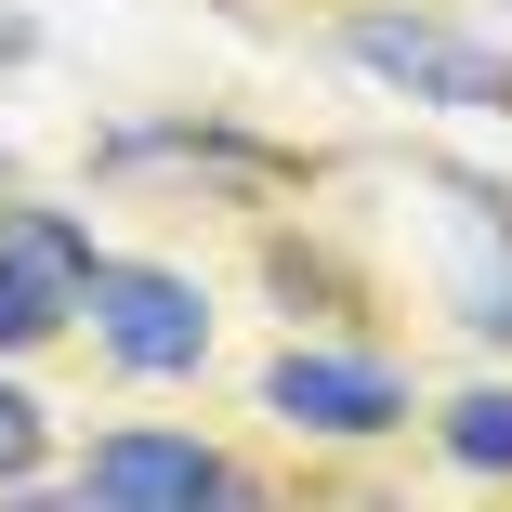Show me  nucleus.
Returning a JSON list of instances; mask_svg holds the SVG:
<instances>
[{
  "mask_svg": "<svg viewBox=\"0 0 512 512\" xmlns=\"http://www.w3.org/2000/svg\"><path fill=\"white\" fill-rule=\"evenodd\" d=\"M92 316H106V342H119V368H145V381H171V368H197L211 355V316H197V289L184 276H145V263H92Z\"/></svg>",
  "mask_w": 512,
  "mask_h": 512,
  "instance_id": "obj_1",
  "label": "nucleus"
},
{
  "mask_svg": "<svg viewBox=\"0 0 512 512\" xmlns=\"http://www.w3.org/2000/svg\"><path fill=\"white\" fill-rule=\"evenodd\" d=\"M53 316H66V302H40V289H27V276H14V263H0V342H40V329H53Z\"/></svg>",
  "mask_w": 512,
  "mask_h": 512,
  "instance_id": "obj_8",
  "label": "nucleus"
},
{
  "mask_svg": "<svg viewBox=\"0 0 512 512\" xmlns=\"http://www.w3.org/2000/svg\"><path fill=\"white\" fill-rule=\"evenodd\" d=\"M0 263H14L40 302H79V289H92V237L53 224V211H0Z\"/></svg>",
  "mask_w": 512,
  "mask_h": 512,
  "instance_id": "obj_6",
  "label": "nucleus"
},
{
  "mask_svg": "<svg viewBox=\"0 0 512 512\" xmlns=\"http://www.w3.org/2000/svg\"><path fill=\"white\" fill-rule=\"evenodd\" d=\"M79 499H119V512H145V499H237V473H224L211 447H171V434H119V447H92Z\"/></svg>",
  "mask_w": 512,
  "mask_h": 512,
  "instance_id": "obj_4",
  "label": "nucleus"
},
{
  "mask_svg": "<svg viewBox=\"0 0 512 512\" xmlns=\"http://www.w3.org/2000/svg\"><path fill=\"white\" fill-rule=\"evenodd\" d=\"M447 447H460L473 473H512V394H460V407H447Z\"/></svg>",
  "mask_w": 512,
  "mask_h": 512,
  "instance_id": "obj_7",
  "label": "nucleus"
},
{
  "mask_svg": "<svg viewBox=\"0 0 512 512\" xmlns=\"http://www.w3.org/2000/svg\"><path fill=\"white\" fill-rule=\"evenodd\" d=\"M355 66L434 92V106H512V53L486 40H447V27H407V14H355Z\"/></svg>",
  "mask_w": 512,
  "mask_h": 512,
  "instance_id": "obj_2",
  "label": "nucleus"
},
{
  "mask_svg": "<svg viewBox=\"0 0 512 512\" xmlns=\"http://www.w3.org/2000/svg\"><path fill=\"white\" fill-rule=\"evenodd\" d=\"M27 460H40V407L0 381V473H27Z\"/></svg>",
  "mask_w": 512,
  "mask_h": 512,
  "instance_id": "obj_9",
  "label": "nucleus"
},
{
  "mask_svg": "<svg viewBox=\"0 0 512 512\" xmlns=\"http://www.w3.org/2000/svg\"><path fill=\"white\" fill-rule=\"evenodd\" d=\"M276 407L302 434H381V421H407L394 368H355V355H276Z\"/></svg>",
  "mask_w": 512,
  "mask_h": 512,
  "instance_id": "obj_3",
  "label": "nucleus"
},
{
  "mask_svg": "<svg viewBox=\"0 0 512 512\" xmlns=\"http://www.w3.org/2000/svg\"><path fill=\"white\" fill-rule=\"evenodd\" d=\"M447 263H460V329L512 342V211L473 184H447Z\"/></svg>",
  "mask_w": 512,
  "mask_h": 512,
  "instance_id": "obj_5",
  "label": "nucleus"
}]
</instances>
